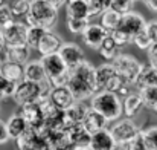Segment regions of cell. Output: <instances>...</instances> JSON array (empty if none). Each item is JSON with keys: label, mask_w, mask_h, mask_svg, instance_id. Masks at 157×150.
I'll return each mask as SVG.
<instances>
[{"label": "cell", "mask_w": 157, "mask_h": 150, "mask_svg": "<svg viewBox=\"0 0 157 150\" xmlns=\"http://www.w3.org/2000/svg\"><path fill=\"white\" fill-rule=\"evenodd\" d=\"M121 48H122V46H119V43L113 39V35L108 34V35L105 37V40L102 42L101 48L98 49V52H99V55H101L102 58L108 60V61L111 63L117 55H121Z\"/></svg>", "instance_id": "cb8c5ba5"}, {"label": "cell", "mask_w": 157, "mask_h": 150, "mask_svg": "<svg viewBox=\"0 0 157 150\" xmlns=\"http://www.w3.org/2000/svg\"><path fill=\"white\" fill-rule=\"evenodd\" d=\"M12 22H14V14H12L9 5H2L0 6V31H3Z\"/></svg>", "instance_id": "8d00e7d4"}, {"label": "cell", "mask_w": 157, "mask_h": 150, "mask_svg": "<svg viewBox=\"0 0 157 150\" xmlns=\"http://www.w3.org/2000/svg\"><path fill=\"white\" fill-rule=\"evenodd\" d=\"M52 86L49 81L43 83V84H37L28 80L20 81L15 86V92H14V101L21 107L26 104H35V103H41V101L48 100L51 95Z\"/></svg>", "instance_id": "3957f363"}, {"label": "cell", "mask_w": 157, "mask_h": 150, "mask_svg": "<svg viewBox=\"0 0 157 150\" xmlns=\"http://www.w3.org/2000/svg\"><path fill=\"white\" fill-rule=\"evenodd\" d=\"M49 100L53 104V107L59 112H66L69 110L75 103V97L73 94L70 92V89L67 86H63V87H52L51 91V95H49Z\"/></svg>", "instance_id": "7c38bea8"}, {"label": "cell", "mask_w": 157, "mask_h": 150, "mask_svg": "<svg viewBox=\"0 0 157 150\" xmlns=\"http://www.w3.org/2000/svg\"><path fill=\"white\" fill-rule=\"evenodd\" d=\"M0 74L11 83L18 84L20 81L25 80V66L12 63V61H5L0 66Z\"/></svg>", "instance_id": "d6986e66"}, {"label": "cell", "mask_w": 157, "mask_h": 150, "mask_svg": "<svg viewBox=\"0 0 157 150\" xmlns=\"http://www.w3.org/2000/svg\"><path fill=\"white\" fill-rule=\"evenodd\" d=\"M67 87L73 94L76 101H84L92 98L96 94V84H95V66L84 60L79 66L75 69H70V77Z\"/></svg>", "instance_id": "6da1fadb"}, {"label": "cell", "mask_w": 157, "mask_h": 150, "mask_svg": "<svg viewBox=\"0 0 157 150\" xmlns=\"http://www.w3.org/2000/svg\"><path fill=\"white\" fill-rule=\"evenodd\" d=\"M110 150H127V147L125 146H121V144H114Z\"/></svg>", "instance_id": "ee69618b"}, {"label": "cell", "mask_w": 157, "mask_h": 150, "mask_svg": "<svg viewBox=\"0 0 157 150\" xmlns=\"http://www.w3.org/2000/svg\"><path fill=\"white\" fill-rule=\"evenodd\" d=\"M116 75V69L113 67L111 63H102L95 67V84H96V92H102L107 89L108 83L113 80Z\"/></svg>", "instance_id": "9a60e30c"}, {"label": "cell", "mask_w": 157, "mask_h": 150, "mask_svg": "<svg viewBox=\"0 0 157 150\" xmlns=\"http://www.w3.org/2000/svg\"><path fill=\"white\" fill-rule=\"evenodd\" d=\"M140 138L150 150H157V126H150L140 130Z\"/></svg>", "instance_id": "4dcf8cb0"}, {"label": "cell", "mask_w": 157, "mask_h": 150, "mask_svg": "<svg viewBox=\"0 0 157 150\" xmlns=\"http://www.w3.org/2000/svg\"><path fill=\"white\" fill-rule=\"evenodd\" d=\"M48 31L41 29V28H37V26H29L28 29V37H26V45L29 49H35L38 51L40 46V42L43 39V35L46 34Z\"/></svg>", "instance_id": "f546056e"}, {"label": "cell", "mask_w": 157, "mask_h": 150, "mask_svg": "<svg viewBox=\"0 0 157 150\" xmlns=\"http://www.w3.org/2000/svg\"><path fill=\"white\" fill-rule=\"evenodd\" d=\"M147 31H148L153 43H157V18H154V20H151V22L147 23Z\"/></svg>", "instance_id": "f35d334b"}, {"label": "cell", "mask_w": 157, "mask_h": 150, "mask_svg": "<svg viewBox=\"0 0 157 150\" xmlns=\"http://www.w3.org/2000/svg\"><path fill=\"white\" fill-rule=\"evenodd\" d=\"M133 43L139 48V49H144V51H148L151 48V45H153V40H151V37H150V34H148V31H147V28L140 32V34H137L136 37H134V40H133Z\"/></svg>", "instance_id": "d590c367"}, {"label": "cell", "mask_w": 157, "mask_h": 150, "mask_svg": "<svg viewBox=\"0 0 157 150\" xmlns=\"http://www.w3.org/2000/svg\"><path fill=\"white\" fill-rule=\"evenodd\" d=\"M28 29L29 26L21 22H12L8 25L2 32V37L5 40V45L8 48H20V46H28L26 45V37H28Z\"/></svg>", "instance_id": "9c48e42d"}, {"label": "cell", "mask_w": 157, "mask_h": 150, "mask_svg": "<svg viewBox=\"0 0 157 150\" xmlns=\"http://www.w3.org/2000/svg\"><path fill=\"white\" fill-rule=\"evenodd\" d=\"M35 0H11L9 2V8H11L14 15L20 17V15H26L28 14V11H29V8L32 6Z\"/></svg>", "instance_id": "d6a6232c"}, {"label": "cell", "mask_w": 157, "mask_h": 150, "mask_svg": "<svg viewBox=\"0 0 157 150\" xmlns=\"http://www.w3.org/2000/svg\"><path fill=\"white\" fill-rule=\"evenodd\" d=\"M134 2H136V0H134Z\"/></svg>", "instance_id": "7dc6e473"}, {"label": "cell", "mask_w": 157, "mask_h": 150, "mask_svg": "<svg viewBox=\"0 0 157 150\" xmlns=\"http://www.w3.org/2000/svg\"><path fill=\"white\" fill-rule=\"evenodd\" d=\"M31 49L28 46H20V48H8V61L17 63L25 66L28 63Z\"/></svg>", "instance_id": "4316f807"}, {"label": "cell", "mask_w": 157, "mask_h": 150, "mask_svg": "<svg viewBox=\"0 0 157 150\" xmlns=\"http://www.w3.org/2000/svg\"><path fill=\"white\" fill-rule=\"evenodd\" d=\"M25 80L37 83V84H43V83L49 81L40 60H32L25 64Z\"/></svg>", "instance_id": "e0dca14e"}, {"label": "cell", "mask_w": 157, "mask_h": 150, "mask_svg": "<svg viewBox=\"0 0 157 150\" xmlns=\"http://www.w3.org/2000/svg\"><path fill=\"white\" fill-rule=\"evenodd\" d=\"M133 5H134V0H111V9L119 12L121 15L131 12Z\"/></svg>", "instance_id": "e575fe53"}, {"label": "cell", "mask_w": 157, "mask_h": 150, "mask_svg": "<svg viewBox=\"0 0 157 150\" xmlns=\"http://www.w3.org/2000/svg\"><path fill=\"white\" fill-rule=\"evenodd\" d=\"M25 18L28 26H37L44 31H52L58 22V11L43 0H35Z\"/></svg>", "instance_id": "5b68a950"}, {"label": "cell", "mask_w": 157, "mask_h": 150, "mask_svg": "<svg viewBox=\"0 0 157 150\" xmlns=\"http://www.w3.org/2000/svg\"><path fill=\"white\" fill-rule=\"evenodd\" d=\"M127 150H150V149L145 146L144 140H142V138H140V135H139L133 143H130V144L127 146Z\"/></svg>", "instance_id": "74e56055"}, {"label": "cell", "mask_w": 157, "mask_h": 150, "mask_svg": "<svg viewBox=\"0 0 157 150\" xmlns=\"http://www.w3.org/2000/svg\"><path fill=\"white\" fill-rule=\"evenodd\" d=\"M66 17H70V18H89L90 20V9H89L87 0H67Z\"/></svg>", "instance_id": "ffe728a7"}, {"label": "cell", "mask_w": 157, "mask_h": 150, "mask_svg": "<svg viewBox=\"0 0 157 150\" xmlns=\"http://www.w3.org/2000/svg\"><path fill=\"white\" fill-rule=\"evenodd\" d=\"M140 98L144 101V107H148L157 112V86H150L137 91Z\"/></svg>", "instance_id": "83f0119b"}, {"label": "cell", "mask_w": 157, "mask_h": 150, "mask_svg": "<svg viewBox=\"0 0 157 150\" xmlns=\"http://www.w3.org/2000/svg\"><path fill=\"white\" fill-rule=\"evenodd\" d=\"M114 143L121 144V146H128L130 143H133L139 135H140V129L139 126L131 120V118H124V120H117L111 129H108Z\"/></svg>", "instance_id": "ba28073f"}, {"label": "cell", "mask_w": 157, "mask_h": 150, "mask_svg": "<svg viewBox=\"0 0 157 150\" xmlns=\"http://www.w3.org/2000/svg\"><path fill=\"white\" fill-rule=\"evenodd\" d=\"M18 113L26 120V123H28L29 129H34V130L40 132V130L44 127L46 118H44V113H43L41 106H40L38 103H35V104H26V106H21Z\"/></svg>", "instance_id": "30bf717a"}, {"label": "cell", "mask_w": 157, "mask_h": 150, "mask_svg": "<svg viewBox=\"0 0 157 150\" xmlns=\"http://www.w3.org/2000/svg\"><path fill=\"white\" fill-rule=\"evenodd\" d=\"M5 2H6V0H0V6H2V5H6Z\"/></svg>", "instance_id": "bcb514c9"}, {"label": "cell", "mask_w": 157, "mask_h": 150, "mask_svg": "<svg viewBox=\"0 0 157 150\" xmlns=\"http://www.w3.org/2000/svg\"><path fill=\"white\" fill-rule=\"evenodd\" d=\"M114 140L110 133L108 129H104L101 132H96L90 136V144L89 147L92 150H110L114 146Z\"/></svg>", "instance_id": "44dd1931"}, {"label": "cell", "mask_w": 157, "mask_h": 150, "mask_svg": "<svg viewBox=\"0 0 157 150\" xmlns=\"http://www.w3.org/2000/svg\"><path fill=\"white\" fill-rule=\"evenodd\" d=\"M111 64L116 69L117 75H121L128 86H136V81L144 67V64L137 58L130 54H121L111 61Z\"/></svg>", "instance_id": "52a82bcc"}, {"label": "cell", "mask_w": 157, "mask_h": 150, "mask_svg": "<svg viewBox=\"0 0 157 150\" xmlns=\"http://www.w3.org/2000/svg\"><path fill=\"white\" fill-rule=\"evenodd\" d=\"M81 124H82V127L90 135H93L96 132H101V130L107 129L108 121L105 120L101 113H98L96 110H93L92 107H89V110H87V113H86V116H84V120H82Z\"/></svg>", "instance_id": "5bb4252c"}, {"label": "cell", "mask_w": 157, "mask_h": 150, "mask_svg": "<svg viewBox=\"0 0 157 150\" xmlns=\"http://www.w3.org/2000/svg\"><path fill=\"white\" fill-rule=\"evenodd\" d=\"M89 107L82 103V101H76L69 110L64 112V118H66V124L67 127L69 126H73V124H81L86 113H87Z\"/></svg>", "instance_id": "603a6c76"}, {"label": "cell", "mask_w": 157, "mask_h": 150, "mask_svg": "<svg viewBox=\"0 0 157 150\" xmlns=\"http://www.w3.org/2000/svg\"><path fill=\"white\" fill-rule=\"evenodd\" d=\"M122 106H124V115H125L127 118H133V116H136V115L142 110L144 101L140 98L139 92H131V94H128V95L124 98Z\"/></svg>", "instance_id": "7402d4cb"}, {"label": "cell", "mask_w": 157, "mask_h": 150, "mask_svg": "<svg viewBox=\"0 0 157 150\" xmlns=\"http://www.w3.org/2000/svg\"><path fill=\"white\" fill-rule=\"evenodd\" d=\"M90 107L96 110L98 113H101L108 123L117 121L124 113V106H122L121 97L117 94L107 92V91L96 92L90 98Z\"/></svg>", "instance_id": "277c9868"}, {"label": "cell", "mask_w": 157, "mask_h": 150, "mask_svg": "<svg viewBox=\"0 0 157 150\" xmlns=\"http://www.w3.org/2000/svg\"><path fill=\"white\" fill-rule=\"evenodd\" d=\"M150 86H157V69L153 67L151 64H144L140 75L136 81V87H137V91H140V89L150 87Z\"/></svg>", "instance_id": "d4e9b609"}, {"label": "cell", "mask_w": 157, "mask_h": 150, "mask_svg": "<svg viewBox=\"0 0 157 150\" xmlns=\"http://www.w3.org/2000/svg\"><path fill=\"white\" fill-rule=\"evenodd\" d=\"M58 55L63 58V61L66 63V66L69 69H75L76 66H79L86 60L84 58V51L73 42L63 43L61 49L58 51Z\"/></svg>", "instance_id": "8fae6325"}, {"label": "cell", "mask_w": 157, "mask_h": 150, "mask_svg": "<svg viewBox=\"0 0 157 150\" xmlns=\"http://www.w3.org/2000/svg\"><path fill=\"white\" fill-rule=\"evenodd\" d=\"M148 61L153 67L157 69V43H153L151 48L148 49Z\"/></svg>", "instance_id": "60d3db41"}, {"label": "cell", "mask_w": 157, "mask_h": 150, "mask_svg": "<svg viewBox=\"0 0 157 150\" xmlns=\"http://www.w3.org/2000/svg\"><path fill=\"white\" fill-rule=\"evenodd\" d=\"M43 2H46L48 5H51V6L55 8L56 11H58L59 8H63V6L67 5V0H43Z\"/></svg>", "instance_id": "b9f144b4"}, {"label": "cell", "mask_w": 157, "mask_h": 150, "mask_svg": "<svg viewBox=\"0 0 157 150\" xmlns=\"http://www.w3.org/2000/svg\"><path fill=\"white\" fill-rule=\"evenodd\" d=\"M15 86H17V84L8 81V80L0 74V100L12 98V97H14V92H15Z\"/></svg>", "instance_id": "836d02e7"}, {"label": "cell", "mask_w": 157, "mask_h": 150, "mask_svg": "<svg viewBox=\"0 0 157 150\" xmlns=\"http://www.w3.org/2000/svg\"><path fill=\"white\" fill-rule=\"evenodd\" d=\"M61 46H63V39H61L58 34L52 32V31H48V32L43 35L41 42H40L38 52H40L41 57H44V55H52V54H58V51L61 49Z\"/></svg>", "instance_id": "2e32d148"}, {"label": "cell", "mask_w": 157, "mask_h": 150, "mask_svg": "<svg viewBox=\"0 0 157 150\" xmlns=\"http://www.w3.org/2000/svg\"><path fill=\"white\" fill-rule=\"evenodd\" d=\"M9 133H8V127H6V121L0 120V144H6L9 141Z\"/></svg>", "instance_id": "ab89813d"}, {"label": "cell", "mask_w": 157, "mask_h": 150, "mask_svg": "<svg viewBox=\"0 0 157 150\" xmlns=\"http://www.w3.org/2000/svg\"><path fill=\"white\" fill-rule=\"evenodd\" d=\"M66 18H67L66 20L67 29L73 35H82L86 32V29L89 28V25H90L89 18H70V17H66Z\"/></svg>", "instance_id": "f1b7e54d"}, {"label": "cell", "mask_w": 157, "mask_h": 150, "mask_svg": "<svg viewBox=\"0 0 157 150\" xmlns=\"http://www.w3.org/2000/svg\"><path fill=\"white\" fill-rule=\"evenodd\" d=\"M87 3L90 9V17L102 15L105 11L111 8V0H87Z\"/></svg>", "instance_id": "1f68e13d"}, {"label": "cell", "mask_w": 157, "mask_h": 150, "mask_svg": "<svg viewBox=\"0 0 157 150\" xmlns=\"http://www.w3.org/2000/svg\"><path fill=\"white\" fill-rule=\"evenodd\" d=\"M142 2L147 5V8H150L151 11L157 12V0H142Z\"/></svg>", "instance_id": "7bdbcfd3"}, {"label": "cell", "mask_w": 157, "mask_h": 150, "mask_svg": "<svg viewBox=\"0 0 157 150\" xmlns=\"http://www.w3.org/2000/svg\"><path fill=\"white\" fill-rule=\"evenodd\" d=\"M107 35H108V32L99 23H90L89 28L86 29V32L81 35V39H82V43L87 48L98 51L101 48V45H102V42L105 40Z\"/></svg>", "instance_id": "4fadbf2b"}, {"label": "cell", "mask_w": 157, "mask_h": 150, "mask_svg": "<svg viewBox=\"0 0 157 150\" xmlns=\"http://www.w3.org/2000/svg\"><path fill=\"white\" fill-rule=\"evenodd\" d=\"M46 77L51 83L52 87H63L67 86L69 83V77H70V69L66 66V63L63 61V58L58 54L52 55H44L40 58Z\"/></svg>", "instance_id": "8992f818"}, {"label": "cell", "mask_w": 157, "mask_h": 150, "mask_svg": "<svg viewBox=\"0 0 157 150\" xmlns=\"http://www.w3.org/2000/svg\"><path fill=\"white\" fill-rule=\"evenodd\" d=\"M73 150H92L90 147H76V149H73Z\"/></svg>", "instance_id": "f6af8a7d"}, {"label": "cell", "mask_w": 157, "mask_h": 150, "mask_svg": "<svg viewBox=\"0 0 157 150\" xmlns=\"http://www.w3.org/2000/svg\"><path fill=\"white\" fill-rule=\"evenodd\" d=\"M147 28V20L139 12H128L124 14L121 18V23L114 32H111L113 39L119 43V46H125L128 43H133L134 37L140 34Z\"/></svg>", "instance_id": "7a4b0ae2"}, {"label": "cell", "mask_w": 157, "mask_h": 150, "mask_svg": "<svg viewBox=\"0 0 157 150\" xmlns=\"http://www.w3.org/2000/svg\"><path fill=\"white\" fill-rule=\"evenodd\" d=\"M121 18H122V15L110 8L108 11H105L104 14L101 15V23L99 25L104 28L108 34H111V32H114L117 29V26L121 23Z\"/></svg>", "instance_id": "484cf974"}, {"label": "cell", "mask_w": 157, "mask_h": 150, "mask_svg": "<svg viewBox=\"0 0 157 150\" xmlns=\"http://www.w3.org/2000/svg\"><path fill=\"white\" fill-rule=\"evenodd\" d=\"M6 127H8V133H9V138L11 140H18L20 136H23L28 130H29V126L26 123V120L17 112V113H12L8 121H6Z\"/></svg>", "instance_id": "ac0fdd59"}]
</instances>
